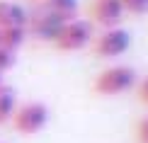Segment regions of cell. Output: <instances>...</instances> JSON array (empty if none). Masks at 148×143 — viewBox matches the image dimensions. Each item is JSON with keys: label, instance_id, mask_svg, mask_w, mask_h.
<instances>
[{"label": "cell", "instance_id": "9a60e30c", "mask_svg": "<svg viewBox=\"0 0 148 143\" xmlns=\"http://www.w3.org/2000/svg\"><path fill=\"white\" fill-rule=\"evenodd\" d=\"M0 85H3V73H0Z\"/></svg>", "mask_w": 148, "mask_h": 143}, {"label": "cell", "instance_id": "7c38bea8", "mask_svg": "<svg viewBox=\"0 0 148 143\" xmlns=\"http://www.w3.org/2000/svg\"><path fill=\"white\" fill-rule=\"evenodd\" d=\"M12 63H15V53L0 46V73H5V70H8V68H10Z\"/></svg>", "mask_w": 148, "mask_h": 143}, {"label": "cell", "instance_id": "52a82bcc", "mask_svg": "<svg viewBox=\"0 0 148 143\" xmlns=\"http://www.w3.org/2000/svg\"><path fill=\"white\" fill-rule=\"evenodd\" d=\"M27 15H29V12L24 10L20 3H12V0H0V29L24 27V24H27Z\"/></svg>", "mask_w": 148, "mask_h": 143}, {"label": "cell", "instance_id": "5bb4252c", "mask_svg": "<svg viewBox=\"0 0 148 143\" xmlns=\"http://www.w3.org/2000/svg\"><path fill=\"white\" fill-rule=\"evenodd\" d=\"M138 99H141L143 104H148V78L138 83Z\"/></svg>", "mask_w": 148, "mask_h": 143}, {"label": "cell", "instance_id": "3957f363", "mask_svg": "<svg viewBox=\"0 0 148 143\" xmlns=\"http://www.w3.org/2000/svg\"><path fill=\"white\" fill-rule=\"evenodd\" d=\"M12 126H15L17 133L22 136H32L39 133L41 129L49 124V107L44 102H24L17 104L15 114H12Z\"/></svg>", "mask_w": 148, "mask_h": 143}, {"label": "cell", "instance_id": "8992f818", "mask_svg": "<svg viewBox=\"0 0 148 143\" xmlns=\"http://www.w3.org/2000/svg\"><path fill=\"white\" fill-rule=\"evenodd\" d=\"M90 15L95 24H100L102 29H109V27H119L126 12L121 0H92Z\"/></svg>", "mask_w": 148, "mask_h": 143}, {"label": "cell", "instance_id": "30bf717a", "mask_svg": "<svg viewBox=\"0 0 148 143\" xmlns=\"http://www.w3.org/2000/svg\"><path fill=\"white\" fill-rule=\"evenodd\" d=\"M15 109H17V95L12 92V88L0 85V124H8Z\"/></svg>", "mask_w": 148, "mask_h": 143}, {"label": "cell", "instance_id": "4fadbf2b", "mask_svg": "<svg viewBox=\"0 0 148 143\" xmlns=\"http://www.w3.org/2000/svg\"><path fill=\"white\" fill-rule=\"evenodd\" d=\"M136 138H138V143H148V116H143L136 124Z\"/></svg>", "mask_w": 148, "mask_h": 143}, {"label": "cell", "instance_id": "6da1fadb", "mask_svg": "<svg viewBox=\"0 0 148 143\" xmlns=\"http://www.w3.org/2000/svg\"><path fill=\"white\" fill-rule=\"evenodd\" d=\"M92 39H95L92 22L73 17V20H68V22L61 24L56 39H53V46H56L58 51H80V49L90 46Z\"/></svg>", "mask_w": 148, "mask_h": 143}, {"label": "cell", "instance_id": "8fae6325", "mask_svg": "<svg viewBox=\"0 0 148 143\" xmlns=\"http://www.w3.org/2000/svg\"><path fill=\"white\" fill-rule=\"evenodd\" d=\"M121 5H124V12H131V15L148 12V0H121Z\"/></svg>", "mask_w": 148, "mask_h": 143}, {"label": "cell", "instance_id": "ba28073f", "mask_svg": "<svg viewBox=\"0 0 148 143\" xmlns=\"http://www.w3.org/2000/svg\"><path fill=\"white\" fill-rule=\"evenodd\" d=\"M36 5H39V8H44V10H49L51 15L61 17L63 22L73 20V17L78 15V8H80L78 0H39Z\"/></svg>", "mask_w": 148, "mask_h": 143}, {"label": "cell", "instance_id": "5b68a950", "mask_svg": "<svg viewBox=\"0 0 148 143\" xmlns=\"http://www.w3.org/2000/svg\"><path fill=\"white\" fill-rule=\"evenodd\" d=\"M61 24H63L61 17L51 15L49 10H44V8L36 5V8L27 15L24 29H27V36L32 34L34 39H39V41H53L56 34H58V29H61Z\"/></svg>", "mask_w": 148, "mask_h": 143}, {"label": "cell", "instance_id": "277c9868", "mask_svg": "<svg viewBox=\"0 0 148 143\" xmlns=\"http://www.w3.org/2000/svg\"><path fill=\"white\" fill-rule=\"evenodd\" d=\"M92 49L100 58H116V56H124L131 49V34L121 27H109L102 29L100 34L92 39Z\"/></svg>", "mask_w": 148, "mask_h": 143}, {"label": "cell", "instance_id": "2e32d148", "mask_svg": "<svg viewBox=\"0 0 148 143\" xmlns=\"http://www.w3.org/2000/svg\"><path fill=\"white\" fill-rule=\"evenodd\" d=\"M36 3H39V0H36Z\"/></svg>", "mask_w": 148, "mask_h": 143}, {"label": "cell", "instance_id": "7a4b0ae2", "mask_svg": "<svg viewBox=\"0 0 148 143\" xmlns=\"http://www.w3.org/2000/svg\"><path fill=\"white\" fill-rule=\"evenodd\" d=\"M136 85V70L129 66H109L95 78V92L100 95H124Z\"/></svg>", "mask_w": 148, "mask_h": 143}, {"label": "cell", "instance_id": "9c48e42d", "mask_svg": "<svg viewBox=\"0 0 148 143\" xmlns=\"http://www.w3.org/2000/svg\"><path fill=\"white\" fill-rule=\"evenodd\" d=\"M24 41H27V29L24 27H8V29H0V46L8 49V51L15 53Z\"/></svg>", "mask_w": 148, "mask_h": 143}]
</instances>
